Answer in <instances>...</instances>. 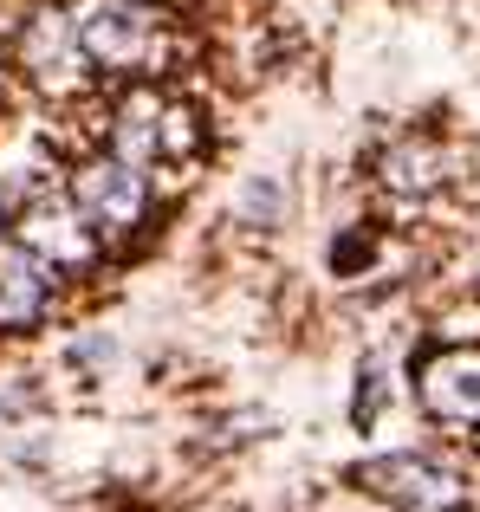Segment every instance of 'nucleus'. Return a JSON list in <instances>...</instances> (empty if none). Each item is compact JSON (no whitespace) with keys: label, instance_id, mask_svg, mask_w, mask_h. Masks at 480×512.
I'll return each instance as SVG.
<instances>
[{"label":"nucleus","instance_id":"obj_1","mask_svg":"<svg viewBox=\"0 0 480 512\" xmlns=\"http://www.w3.org/2000/svg\"><path fill=\"white\" fill-rule=\"evenodd\" d=\"M357 487H370L377 500H390L403 512H461L468 506L461 474L422 461V454H383V461H364L357 467Z\"/></svg>","mask_w":480,"mask_h":512},{"label":"nucleus","instance_id":"obj_2","mask_svg":"<svg viewBox=\"0 0 480 512\" xmlns=\"http://www.w3.org/2000/svg\"><path fill=\"white\" fill-rule=\"evenodd\" d=\"M150 39H156V13L137 7V0H98V7L78 20V46H85V59L111 65V72L143 65V59H150Z\"/></svg>","mask_w":480,"mask_h":512},{"label":"nucleus","instance_id":"obj_3","mask_svg":"<svg viewBox=\"0 0 480 512\" xmlns=\"http://www.w3.org/2000/svg\"><path fill=\"white\" fill-rule=\"evenodd\" d=\"M72 201L98 234H124V227H137V214H143V175L130 169L124 156H117V163H91V169H78Z\"/></svg>","mask_w":480,"mask_h":512},{"label":"nucleus","instance_id":"obj_4","mask_svg":"<svg viewBox=\"0 0 480 512\" xmlns=\"http://www.w3.org/2000/svg\"><path fill=\"white\" fill-rule=\"evenodd\" d=\"M422 409L442 422H480V350H442L422 363Z\"/></svg>","mask_w":480,"mask_h":512},{"label":"nucleus","instance_id":"obj_5","mask_svg":"<svg viewBox=\"0 0 480 512\" xmlns=\"http://www.w3.org/2000/svg\"><path fill=\"white\" fill-rule=\"evenodd\" d=\"M46 312V260L26 247H0V325H33Z\"/></svg>","mask_w":480,"mask_h":512},{"label":"nucleus","instance_id":"obj_6","mask_svg":"<svg viewBox=\"0 0 480 512\" xmlns=\"http://www.w3.org/2000/svg\"><path fill=\"white\" fill-rule=\"evenodd\" d=\"M117 156H124L130 169L163 156V104H156V91H137V98L117 111Z\"/></svg>","mask_w":480,"mask_h":512},{"label":"nucleus","instance_id":"obj_7","mask_svg":"<svg viewBox=\"0 0 480 512\" xmlns=\"http://www.w3.org/2000/svg\"><path fill=\"white\" fill-rule=\"evenodd\" d=\"M78 52H85V46H78V33L59 20V13H39V20H33V33H26V65H33L39 78L65 72V65L78 59Z\"/></svg>","mask_w":480,"mask_h":512}]
</instances>
